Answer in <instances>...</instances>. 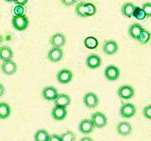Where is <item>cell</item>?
<instances>
[{
  "label": "cell",
  "mask_w": 151,
  "mask_h": 141,
  "mask_svg": "<svg viewBox=\"0 0 151 141\" xmlns=\"http://www.w3.org/2000/svg\"><path fill=\"white\" fill-rule=\"evenodd\" d=\"M12 12L14 14V16H23V15H25L26 9L24 6H22V5H16V6L13 7Z\"/></svg>",
  "instance_id": "cell-29"
},
{
  "label": "cell",
  "mask_w": 151,
  "mask_h": 141,
  "mask_svg": "<svg viewBox=\"0 0 151 141\" xmlns=\"http://www.w3.org/2000/svg\"><path fill=\"white\" fill-rule=\"evenodd\" d=\"M116 130H117L118 135H123V136H127V135H129L131 134L132 127H131L129 122H127V121H120L119 123L117 124Z\"/></svg>",
  "instance_id": "cell-17"
},
{
  "label": "cell",
  "mask_w": 151,
  "mask_h": 141,
  "mask_svg": "<svg viewBox=\"0 0 151 141\" xmlns=\"http://www.w3.org/2000/svg\"><path fill=\"white\" fill-rule=\"evenodd\" d=\"M150 40V32L146 29H144L141 32V34L139 35V37L137 38V41L140 44H146Z\"/></svg>",
  "instance_id": "cell-24"
},
{
  "label": "cell",
  "mask_w": 151,
  "mask_h": 141,
  "mask_svg": "<svg viewBox=\"0 0 151 141\" xmlns=\"http://www.w3.org/2000/svg\"><path fill=\"white\" fill-rule=\"evenodd\" d=\"M134 88L133 87L129 86V85H124L121 86L117 90V94L123 100H129V99L133 98L134 96Z\"/></svg>",
  "instance_id": "cell-6"
},
{
  "label": "cell",
  "mask_w": 151,
  "mask_h": 141,
  "mask_svg": "<svg viewBox=\"0 0 151 141\" xmlns=\"http://www.w3.org/2000/svg\"><path fill=\"white\" fill-rule=\"evenodd\" d=\"M91 120L93 124L96 128H104L108 123V119L106 115L102 112H94L91 117Z\"/></svg>",
  "instance_id": "cell-2"
},
{
  "label": "cell",
  "mask_w": 151,
  "mask_h": 141,
  "mask_svg": "<svg viewBox=\"0 0 151 141\" xmlns=\"http://www.w3.org/2000/svg\"><path fill=\"white\" fill-rule=\"evenodd\" d=\"M118 51V44L115 41H107L105 43L103 44V52L108 56H112L114 55Z\"/></svg>",
  "instance_id": "cell-14"
},
{
  "label": "cell",
  "mask_w": 151,
  "mask_h": 141,
  "mask_svg": "<svg viewBox=\"0 0 151 141\" xmlns=\"http://www.w3.org/2000/svg\"><path fill=\"white\" fill-rule=\"evenodd\" d=\"M2 41H3V37L0 34V43H2Z\"/></svg>",
  "instance_id": "cell-37"
},
{
  "label": "cell",
  "mask_w": 151,
  "mask_h": 141,
  "mask_svg": "<svg viewBox=\"0 0 151 141\" xmlns=\"http://www.w3.org/2000/svg\"><path fill=\"white\" fill-rule=\"evenodd\" d=\"M132 16H133L135 19H137V20H140V21L145 20V19L146 18L145 13L144 12L143 9L139 7H135L134 11H133V13H132Z\"/></svg>",
  "instance_id": "cell-26"
},
{
  "label": "cell",
  "mask_w": 151,
  "mask_h": 141,
  "mask_svg": "<svg viewBox=\"0 0 151 141\" xmlns=\"http://www.w3.org/2000/svg\"><path fill=\"white\" fill-rule=\"evenodd\" d=\"M144 30V27L141 24L134 23L129 27V35L132 38V39L137 40V38L139 37L141 32Z\"/></svg>",
  "instance_id": "cell-18"
},
{
  "label": "cell",
  "mask_w": 151,
  "mask_h": 141,
  "mask_svg": "<svg viewBox=\"0 0 151 141\" xmlns=\"http://www.w3.org/2000/svg\"><path fill=\"white\" fill-rule=\"evenodd\" d=\"M60 136L61 138V141H76V138H77V136H76V135L72 131L65 132V133L61 134Z\"/></svg>",
  "instance_id": "cell-28"
},
{
  "label": "cell",
  "mask_w": 151,
  "mask_h": 141,
  "mask_svg": "<svg viewBox=\"0 0 151 141\" xmlns=\"http://www.w3.org/2000/svg\"><path fill=\"white\" fill-rule=\"evenodd\" d=\"M55 106H60V107H67L71 103V98L68 94L66 93H60L58 94V96L54 100Z\"/></svg>",
  "instance_id": "cell-16"
},
{
  "label": "cell",
  "mask_w": 151,
  "mask_h": 141,
  "mask_svg": "<svg viewBox=\"0 0 151 141\" xmlns=\"http://www.w3.org/2000/svg\"><path fill=\"white\" fill-rule=\"evenodd\" d=\"M13 56V51L9 46L4 45L0 47V59L2 61L11 60Z\"/></svg>",
  "instance_id": "cell-19"
},
{
  "label": "cell",
  "mask_w": 151,
  "mask_h": 141,
  "mask_svg": "<svg viewBox=\"0 0 151 141\" xmlns=\"http://www.w3.org/2000/svg\"><path fill=\"white\" fill-rule=\"evenodd\" d=\"M63 51L61 48H56V47H52V48L48 51L47 54V58H48L49 61L51 62H59L63 59Z\"/></svg>",
  "instance_id": "cell-10"
},
{
  "label": "cell",
  "mask_w": 151,
  "mask_h": 141,
  "mask_svg": "<svg viewBox=\"0 0 151 141\" xmlns=\"http://www.w3.org/2000/svg\"><path fill=\"white\" fill-rule=\"evenodd\" d=\"M73 79V73L68 69H63L57 74V80L60 84H68Z\"/></svg>",
  "instance_id": "cell-7"
},
{
  "label": "cell",
  "mask_w": 151,
  "mask_h": 141,
  "mask_svg": "<svg viewBox=\"0 0 151 141\" xmlns=\"http://www.w3.org/2000/svg\"><path fill=\"white\" fill-rule=\"evenodd\" d=\"M96 13V8L93 3H85V16H93Z\"/></svg>",
  "instance_id": "cell-25"
},
{
  "label": "cell",
  "mask_w": 151,
  "mask_h": 141,
  "mask_svg": "<svg viewBox=\"0 0 151 141\" xmlns=\"http://www.w3.org/2000/svg\"><path fill=\"white\" fill-rule=\"evenodd\" d=\"M120 69L114 65H109L104 70V75L109 81H116L120 77Z\"/></svg>",
  "instance_id": "cell-4"
},
{
  "label": "cell",
  "mask_w": 151,
  "mask_h": 141,
  "mask_svg": "<svg viewBox=\"0 0 151 141\" xmlns=\"http://www.w3.org/2000/svg\"><path fill=\"white\" fill-rule=\"evenodd\" d=\"M49 135L48 132L45 129L38 130L34 135V141H48Z\"/></svg>",
  "instance_id": "cell-22"
},
{
  "label": "cell",
  "mask_w": 151,
  "mask_h": 141,
  "mask_svg": "<svg viewBox=\"0 0 151 141\" xmlns=\"http://www.w3.org/2000/svg\"><path fill=\"white\" fill-rule=\"evenodd\" d=\"M51 116L55 120H63L67 116V109H66V107L54 106L51 111Z\"/></svg>",
  "instance_id": "cell-13"
},
{
  "label": "cell",
  "mask_w": 151,
  "mask_h": 141,
  "mask_svg": "<svg viewBox=\"0 0 151 141\" xmlns=\"http://www.w3.org/2000/svg\"><path fill=\"white\" fill-rule=\"evenodd\" d=\"M79 141H93V139L90 136H83V137L80 138Z\"/></svg>",
  "instance_id": "cell-35"
},
{
  "label": "cell",
  "mask_w": 151,
  "mask_h": 141,
  "mask_svg": "<svg viewBox=\"0 0 151 141\" xmlns=\"http://www.w3.org/2000/svg\"><path fill=\"white\" fill-rule=\"evenodd\" d=\"M13 2L16 5H22V6H25V5L28 2V0H13Z\"/></svg>",
  "instance_id": "cell-34"
},
{
  "label": "cell",
  "mask_w": 151,
  "mask_h": 141,
  "mask_svg": "<svg viewBox=\"0 0 151 141\" xmlns=\"http://www.w3.org/2000/svg\"><path fill=\"white\" fill-rule=\"evenodd\" d=\"M78 0H60V2L63 5H64V6L66 7H71L73 6V5L76 4V2H77Z\"/></svg>",
  "instance_id": "cell-32"
},
{
  "label": "cell",
  "mask_w": 151,
  "mask_h": 141,
  "mask_svg": "<svg viewBox=\"0 0 151 141\" xmlns=\"http://www.w3.org/2000/svg\"><path fill=\"white\" fill-rule=\"evenodd\" d=\"M86 66L90 69H97L101 66V58L98 55L91 54L86 58Z\"/></svg>",
  "instance_id": "cell-12"
},
{
  "label": "cell",
  "mask_w": 151,
  "mask_h": 141,
  "mask_svg": "<svg viewBox=\"0 0 151 141\" xmlns=\"http://www.w3.org/2000/svg\"><path fill=\"white\" fill-rule=\"evenodd\" d=\"M141 9H143L144 12L145 13L146 18L151 16V3H149V2L145 3V4L143 5V7H142Z\"/></svg>",
  "instance_id": "cell-30"
},
{
  "label": "cell",
  "mask_w": 151,
  "mask_h": 141,
  "mask_svg": "<svg viewBox=\"0 0 151 141\" xmlns=\"http://www.w3.org/2000/svg\"><path fill=\"white\" fill-rule=\"evenodd\" d=\"M135 5L131 2H127L122 6L121 8V12L122 14L124 15L125 17L127 18H130L132 17V13L134 11V9H135Z\"/></svg>",
  "instance_id": "cell-20"
},
{
  "label": "cell",
  "mask_w": 151,
  "mask_h": 141,
  "mask_svg": "<svg viewBox=\"0 0 151 141\" xmlns=\"http://www.w3.org/2000/svg\"><path fill=\"white\" fill-rule=\"evenodd\" d=\"M11 106L9 103L2 102L0 103V120H6L11 115Z\"/></svg>",
  "instance_id": "cell-21"
},
{
  "label": "cell",
  "mask_w": 151,
  "mask_h": 141,
  "mask_svg": "<svg viewBox=\"0 0 151 141\" xmlns=\"http://www.w3.org/2000/svg\"><path fill=\"white\" fill-rule=\"evenodd\" d=\"M48 141H61V138L59 135H49V138H48Z\"/></svg>",
  "instance_id": "cell-33"
},
{
  "label": "cell",
  "mask_w": 151,
  "mask_h": 141,
  "mask_svg": "<svg viewBox=\"0 0 151 141\" xmlns=\"http://www.w3.org/2000/svg\"><path fill=\"white\" fill-rule=\"evenodd\" d=\"M58 94H59L58 89L52 86L45 87L42 91V99L45 101H54L57 98V96H58Z\"/></svg>",
  "instance_id": "cell-9"
},
{
  "label": "cell",
  "mask_w": 151,
  "mask_h": 141,
  "mask_svg": "<svg viewBox=\"0 0 151 141\" xmlns=\"http://www.w3.org/2000/svg\"><path fill=\"white\" fill-rule=\"evenodd\" d=\"M75 12L77 13V15L79 17H82V18L86 17L85 16V3L82 1L78 3L75 9Z\"/></svg>",
  "instance_id": "cell-27"
},
{
  "label": "cell",
  "mask_w": 151,
  "mask_h": 141,
  "mask_svg": "<svg viewBox=\"0 0 151 141\" xmlns=\"http://www.w3.org/2000/svg\"><path fill=\"white\" fill-rule=\"evenodd\" d=\"M66 42L65 36L61 33H56L51 37L50 44L52 47H56V48H61Z\"/></svg>",
  "instance_id": "cell-15"
},
{
  "label": "cell",
  "mask_w": 151,
  "mask_h": 141,
  "mask_svg": "<svg viewBox=\"0 0 151 141\" xmlns=\"http://www.w3.org/2000/svg\"><path fill=\"white\" fill-rule=\"evenodd\" d=\"M143 116L146 120H151V105H147L143 109Z\"/></svg>",
  "instance_id": "cell-31"
},
{
  "label": "cell",
  "mask_w": 151,
  "mask_h": 141,
  "mask_svg": "<svg viewBox=\"0 0 151 141\" xmlns=\"http://www.w3.org/2000/svg\"><path fill=\"white\" fill-rule=\"evenodd\" d=\"M119 114L124 119H130V118L134 117V115L136 114V107L133 103H123L120 107Z\"/></svg>",
  "instance_id": "cell-3"
},
{
  "label": "cell",
  "mask_w": 151,
  "mask_h": 141,
  "mask_svg": "<svg viewBox=\"0 0 151 141\" xmlns=\"http://www.w3.org/2000/svg\"><path fill=\"white\" fill-rule=\"evenodd\" d=\"M94 129V126L93 124V122L91 119H84L83 120L80 121V123L78 125V131L81 134H91Z\"/></svg>",
  "instance_id": "cell-11"
},
{
  "label": "cell",
  "mask_w": 151,
  "mask_h": 141,
  "mask_svg": "<svg viewBox=\"0 0 151 141\" xmlns=\"http://www.w3.org/2000/svg\"><path fill=\"white\" fill-rule=\"evenodd\" d=\"M83 103L84 105L92 109V108H96L99 103L98 96L93 92H87L83 96Z\"/></svg>",
  "instance_id": "cell-5"
},
{
  "label": "cell",
  "mask_w": 151,
  "mask_h": 141,
  "mask_svg": "<svg viewBox=\"0 0 151 141\" xmlns=\"http://www.w3.org/2000/svg\"><path fill=\"white\" fill-rule=\"evenodd\" d=\"M12 24L16 30L23 31V30H26L27 28L28 25H29V21H28V18L26 15L13 16L12 20Z\"/></svg>",
  "instance_id": "cell-1"
},
{
  "label": "cell",
  "mask_w": 151,
  "mask_h": 141,
  "mask_svg": "<svg viewBox=\"0 0 151 141\" xmlns=\"http://www.w3.org/2000/svg\"><path fill=\"white\" fill-rule=\"evenodd\" d=\"M6 2H8V3H12L13 2V0H5Z\"/></svg>",
  "instance_id": "cell-38"
},
{
  "label": "cell",
  "mask_w": 151,
  "mask_h": 141,
  "mask_svg": "<svg viewBox=\"0 0 151 141\" xmlns=\"http://www.w3.org/2000/svg\"><path fill=\"white\" fill-rule=\"evenodd\" d=\"M4 93H5V87L2 84H0V97L3 96Z\"/></svg>",
  "instance_id": "cell-36"
},
{
  "label": "cell",
  "mask_w": 151,
  "mask_h": 141,
  "mask_svg": "<svg viewBox=\"0 0 151 141\" xmlns=\"http://www.w3.org/2000/svg\"><path fill=\"white\" fill-rule=\"evenodd\" d=\"M1 70H2V73L6 75H12L16 73L17 65L12 59L3 61V63L1 65Z\"/></svg>",
  "instance_id": "cell-8"
},
{
  "label": "cell",
  "mask_w": 151,
  "mask_h": 141,
  "mask_svg": "<svg viewBox=\"0 0 151 141\" xmlns=\"http://www.w3.org/2000/svg\"><path fill=\"white\" fill-rule=\"evenodd\" d=\"M84 45L88 49H96L98 46V41L96 38H94L93 36H89L87 38H85Z\"/></svg>",
  "instance_id": "cell-23"
}]
</instances>
